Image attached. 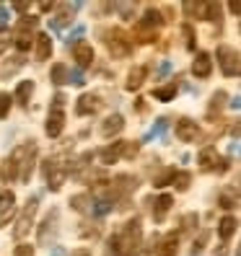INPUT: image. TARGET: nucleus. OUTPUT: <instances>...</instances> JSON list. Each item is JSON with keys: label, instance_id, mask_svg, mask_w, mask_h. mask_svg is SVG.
I'll return each mask as SVG.
<instances>
[{"label": "nucleus", "instance_id": "4be33fe9", "mask_svg": "<svg viewBox=\"0 0 241 256\" xmlns=\"http://www.w3.org/2000/svg\"><path fill=\"white\" fill-rule=\"evenodd\" d=\"M88 204H91V194H75L70 200V207L78 210V212H88Z\"/></svg>", "mask_w": 241, "mask_h": 256}, {"label": "nucleus", "instance_id": "473e14b6", "mask_svg": "<svg viewBox=\"0 0 241 256\" xmlns=\"http://www.w3.org/2000/svg\"><path fill=\"white\" fill-rule=\"evenodd\" d=\"M228 10H231V13H236V16H241V3H238V0L228 3Z\"/></svg>", "mask_w": 241, "mask_h": 256}, {"label": "nucleus", "instance_id": "aec40b11", "mask_svg": "<svg viewBox=\"0 0 241 256\" xmlns=\"http://www.w3.org/2000/svg\"><path fill=\"white\" fill-rule=\"evenodd\" d=\"M176 240H179V233H169L166 238H163V240H161V246H158L161 256H174V251H176Z\"/></svg>", "mask_w": 241, "mask_h": 256}, {"label": "nucleus", "instance_id": "f704fd0d", "mask_svg": "<svg viewBox=\"0 0 241 256\" xmlns=\"http://www.w3.org/2000/svg\"><path fill=\"white\" fill-rule=\"evenodd\" d=\"M6 47H8V42H6V39H0V54L6 52Z\"/></svg>", "mask_w": 241, "mask_h": 256}, {"label": "nucleus", "instance_id": "7ed1b4c3", "mask_svg": "<svg viewBox=\"0 0 241 256\" xmlns=\"http://www.w3.org/2000/svg\"><path fill=\"white\" fill-rule=\"evenodd\" d=\"M218 60H220V68H223V72L225 75H236V72H241V60H238V54H236V50H231V47H218Z\"/></svg>", "mask_w": 241, "mask_h": 256}, {"label": "nucleus", "instance_id": "1a4fd4ad", "mask_svg": "<svg viewBox=\"0 0 241 256\" xmlns=\"http://www.w3.org/2000/svg\"><path fill=\"white\" fill-rule=\"evenodd\" d=\"M107 44H109V52H112V54H117V57H125V54L130 52V44L125 42L122 32H109Z\"/></svg>", "mask_w": 241, "mask_h": 256}, {"label": "nucleus", "instance_id": "a211bd4d", "mask_svg": "<svg viewBox=\"0 0 241 256\" xmlns=\"http://www.w3.org/2000/svg\"><path fill=\"white\" fill-rule=\"evenodd\" d=\"M171 197H169V194H161V197H158V202H156V210H153V218L156 220H163V218H166V212H169V210H171Z\"/></svg>", "mask_w": 241, "mask_h": 256}, {"label": "nucleus", "instance_id": "dca6fc26", "mask_svg": "<svg viewBox=\"0 0 241 256\" xmlns=\"http://www.w3.org/2000/svg\"><path fill=\"white\" fill-rule=\"evenodd\" d=\"M32 94H34V80H21L19 88H16V101L21 104V106H26Z\"/></svg>", "mask_w": 241, "mask_h": 256}, {"label": "nucleus", "instance_id": "f03ea898", "mask_svg": "<svg viewBox=\"0 0 241 256\" xmlns=\"http://www.w3.org/2000/svg\"><path fill=\"white\" fill-rule=\"evenodd\" d=\"M37 204H39V200H37V197H32V200L26 202L24 212H21V218H19V222H16V228H13V236H16V238H24L29 230H32V222H34Z\"/></svg>", "mask_w": 241, "mask_h": 256}, {"label": "nucleus", "instance_id": "a878e982", "mask_svg": "<svg viewBox=\"0 0 241 256\" xmlns=\"http://www.w3.org/2000/svg\"><path fill=\"white\" fill-rule=\"evenodd\" d=\"M205 18L207 21H220V3H207L205 6Z\"/></svg>", "mask_w": 241, "mask_h": 256}, {"label": "nucleus", "instance_id": "f257e3e1", "mask_svg": "<svg viewBox=\"0 0 241 256\" xmlns=\"http://www.w3.org/2000/svg\"><path fill=\"white\" fill-rule=\"evenodd\" d=\"M140 244V220H130L119 236L109 238V251L117 256H132Z\"/></svg>", "mask_w": 241, "mask_h": 256}, {"label": "nucleus", "instance_id": "cd10ccee", "mask_svg": "<svg viewBox=\"0 0 241 256\" xmlns=\"http://www.w3.org/2000/svg\"><path fill=\"white\" fill-rule=\"evenodd\" d=\"M11 104H13V96L8 94H0V119H6L8 112H11Z\"/></svg>", "mask_w": 241, "mask_h": 256}, {"label": "nucleus", "instance_id": "bb28decb", "mask_svg": "<svg viewBox=\"0 0 241 256\" xmlns=\"http://www.w3.org/2000/svg\"><path fill=\"white\" fill-rule=\"evenodd\" d=\"M174 186H176L179 192H187V189H189V174H187V171L176 174V176H174Z\"/></svg>", "mask_w": 241, "mask_h": 256}, {"label": "nucleus", "instance_id": "2eb2a0df", "mask_svg": "<svg viewBox=\"0 0 241 256\" xmlns=\"http://www.w3.org/2000/svg\"><path fill=\"white\" fill-rule=\"evenodd\" d=\"M236 225H238V222H236L233 215H225V218L218 222V236H220L223 240H228V238L236 233Z\"/></svg>", "mask_w": 241, "mask_h": 256}, {"label": "nucleus", "instance_id": "2f4dec72", "mask_svg": "<svg viewBox=\"0 0 241 256\" xmlns=\"http://www.w3.org/2000/svg\"><path fill=\"white\" fill-rule=\"evenodd\" d=\"M184 34H187V47L192 50V47H194V34H192V28H189V26H184Z\"/></svg>", "mask_w": 241, "mask_h": 256}, {"label": "nucleus", "instance_id": "39448f33", "mask_svg": "<svg viewBox=\"0 0 241 256\" xmlns=\"http://www.w3.org/2000/svg\"><path fill=\"white\" fill-rule=\"evenodd\" d=\"M63 127H65V114H63V109H52L50 116H47V124H44V132H47L50 138H60Z\"/></svg>", "mask_w": 241, "mask_h": 256}, {"label": "nucleus", "instance_id": "0eeeda50", "mask_svg": "<svg viewBox=\"0 0 241 256\" xmlns=\"http://www.w3.org/2000/svg\"><path fill=\"white\" fill-rule=\"evenodd\" d=\"M210 72H213V60H210L207 52H200L197 57H194V62H192V75H197V78H207Z\"/></svg>", "mask_w": 241, "mask_h": 256}, {"label": "nucleus", "instance_id": "5701e85b", "mask_svg": "<svg viewBox=\"0 0 241 256\" xmlns=\"http://www.w3.org/2000/svg\"><path fill=\"white\" fill-rule=\"evenodd\" d=\"M140 26H148V28H153V26H161V13H158L156 8H150V10H145V16H143Z\"/></svg>", "mask_w": 241, "mask_h": 256}, {"label": "nucleus", "instance_id": "423d86ee", "mask_svg": "<svg viewBox=\"0 0 241 256\" xmlns=\"http://www.w3.org/2000/svg\"><path fill=\"white\" fill-rule=\"evenodd\" d=\"M73 57H75V62H78V68H88L94 62V47L88 42H78L73 47Z\"/></svg>", "mask_w": 241, "mask_h": 256}, {"label": "nucleus", "instance_id": "c85d7f7f", "mask_svg": "<svg viewBox=\"0 0 241 256\" xmlns=\"http://www.w3.org/2000/svg\"><path fill=\"white\" fill-rule=\"evenodd\" d=\"M70 21H73V13H70V10H60V13H57V18H52L55 26H68Z\"/></svg>", "mask_w": 241, "mask_h": 256}, {"label": "nucleus", "instance_id": "6ab92c4d", "mask_svg": "<svg viewBox=\"0 0 241 256\" xmlns=\"http://www.w3.org/2000/svg\"><path fill=\"white\" fill-rule=\"evenodd\" d=\"M52 83L55 86H63V83H70V72H68V68L63 65V62H55V68H52Z\"/></svg>", "mask_w": 241, "mask_h": 256}, {"label": "nucleus", "instance_id": "ddd939ff", "mask_svg": "<svg viewBox=\"0 0 241 256\" xmlns=\"http://www.w3.org/2000/svg\"><path fill=\"white\" fill-rule=\"evenodd\" d=\"M122 127H125L122 114H109L107 119H104V124H101V132H104V138H114Z\"/></svg>", "mask_w": 241, "mask_h": 256}, {"label": "nucleus", "instance_id": "4468645a", "mask_svg": "<svg viewBox=\"0 0 241 256\" xmlns=\"http://www.w3.org/2000/svg\"><path fill=\"white\" fill-rule=\"evenodd\" d=\"M122 156H125V142H112L109 148L101 150V163L104 166H112L117 158H122Z\"/></svg>", "mask_w": 241, "mask_h": 256}, {"label": "nucleus", "instance_id": "f3484780", "mask_svg": "<svg viewBox=\"0 0 241 256\" xmlns=\"http://www.w3.org/2000/svg\"><path fill=\"white\" fill-rule=\"evenodd\" d=\"M13 204H16V194H13V192H0V215H11L13 212Z\"/></svg>", "mask_w": 241, "mask_h": 256}, {"label": "nucleus", "instance_id": "393cba45", "mask_svg": "<svg viewBox=\"0 0 241 256\" xmlns=\"http://www.w3.org/2000/svg\"><path fill=\"white\" fill-rule=\"evenodd\" d=\"M174 176H176V171H174V168H166L163 174H158V176H156V184H153V186H156V189H161V186H166L169 182L174 184Z\"/></svg>", "mask_w": 241, "mask_h": 256}, {"label": "nucleus", "instance_id": "9d476101", "mask_svg": "<svg viewBox=\"0 0 241 256\" xmlns=\"http://www.w3.org/2000/svg\"><path fill=\"white\" fill-rule=\"evenodd\" d=\"M140 186V182L135 176H130V174H122V176H117L114 178V194H130V192H135Z\"/></svg>", "mask_w": 241, "mask_h": 256}, {"label": "nucleus", "instance_id": "412c9836", "mask_svg": "<svg viewBox=\"0 0 241 256\" xmlns=\"http://www.w3.org/2000/svg\"><path fill=\"white\" fill-rule=\"evenodd\" d=\"M145 80V68H132L130 75H127V88L130 91H135V88H140Z\"/></svg>", "mask_w": 241, "mask_h": 256}, {"label": "nucleus", "instance_id": "7c9ffc66", "mask_svg": "<svg viewBox=\"0 0 241 256\" xmlns=\"http://www.w3.org/2000/svg\"><path fill=\"white\" fill-rule=\"evenodd\" d=\"M32 44H34V39H32V36H19V39H16V47H19V52H26L29 47H32Z\"/></svg>", "mask_w": 241, "mask_h": 256}, {"label": "nucleus", "instance_id": "20e7f679", "mask_svg": "<svg viewBox=\"0 0 241 256\" xmlns=\"http://www.w3.org/2000/svg\"><path fill=\"white\" fill-rule=\"evenodd\" d=\"M174 130H176V138L182 140V142H194V140L200 138V127H197V122H192L189 116L179 119Z\"/></svg>", "mask_w": 241, "mask_h": 256}, {"label": "nucleus", "instance_id": "9b49d317", "mask_svg": "<svg viewBox=\"0 0 241 256\" xmlns=\"http://www.w3.org/2000/svg\"><path fill=\"white\" fill-rule=\"evenodd\" d=\"M96 106H99V98H96L94 94H83L78 101H75V114H81V116L94 114V112H96Z\"/></svg>", "mask_w": 241, "mask_h": 256}, {"label": "nucleus", "instance_id": "c756f323", "mask_svg": "<svg viewBox=\"0 0 241 256\" xmlns=\"http://www.w3.org/2000/svg\"><path fill=\"white\" fill-rule=\"evenodd\" d=\"M13 256H34V246L32 244H19L16 251H13Z\"/></svg>", "mask_w": 241, "mask_h": 256}, {"label": "nucleus", "instance_id": "72a5a7b5", "mask_svg": "<svg viewBox=\"0 0 241 256\" xmlns=\"http://www.w3.org/2000/svg\"><path fill=\"white\" fill-rule=\"evenodd\" d=\"M13 8H16V10H21V13H24V10H29V3H13Z\"/></svg>", "mask_w": 241, "mask_h": 256}, {"label": "nucleus", "instance_id": "b1692460", "mask_svg": "<svg viewBox=\"0 0 241 256\" xmlns=\"http://www.w3.org/2000/svg\"><path fill=\"white\" fill-rule=\"evenodd\" d=\"M158 101H171L176 96V83H169V86H163V88H156V94H153Z\"/></svg>", "mask_w": 241, "mask_h": 256}, {"label": "nucleus", "instance_id": "f8f14e48", "mask_svg": "<svg viewBox=\"0 0 241 256\" xmlns=\"http://www.w3.org/2000/svg\"><path fill=\"white\" fill-rule=\"evenodd\" d=\"M34 47H37V60H50V54H52V39H50V34H37L34 36Z\"/></svg>", "mask_w": 241, "mask_h": 256}, {"label": "nucleus", "instance_id": "6e6552de", "mask_svg": "<svg viewBox=\"0 0 241 256\" xmlns=\"http://www.w3.org/2000/svg\"><path fill=\"white\" fill-rule=\"evenodd\" d=\"M197 160H200V168H202V171H213V168H223L220 163H225V160H220V156L215 153L213 148H205L202 153L197 156Z\"/></svg>", "mask_w": 241, "mask_h": 256}]
</instances>
